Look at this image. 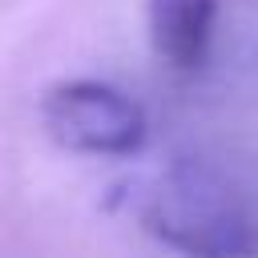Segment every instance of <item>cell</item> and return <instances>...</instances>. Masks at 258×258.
I'll list each match as a JSON object with an SVG mask.
<instances>
[{
	"label": "cell",
	"instance_id": "cell-1",
	"mask_svg": "<svg viewBox=\"0 0 258 258\" xmlns=\"http://www.w3.org/2000/svg\"><path fill=\"white\" fill-rule=\"evenodd\" d=\"M157 242L185 254H250L258 246L246 202L202 161H173L117 194Z\"/></svg>",
	"mask_w": 258,
	"mask_h": 258
},
{
	"label": "cell",
	"instance_id": "cell-2",
	"mask_svg": "<svg viewBox=\"0 0 258 258\" xmlns=\"http://www.w3.org/2000/svg\"><path fill=\"white\" fill-rule=\"evenodd\" d=\"M40 125L60 149L89 157H133L149 137L145 109L121 89L89 77L52 85L40 97Z\"/></svg>",
	"mask_w": 258,
	"mask_h": 258
},
{
	"label": "cell",
	"instance_id": "cell-3",
	"mask_svg": "<svg viewBox=\"0 0 258 258\" xmlns=\"http://www.w3.org/2000/svg\"><path fill=\"white\" fill-rule=\"evenodd\" d=\"M145 20H149L153 52L165 64H173L181 73H194L210 60L218 0H149Z\"/></svg>",
	"mask_w": 258,
	"mask_h": 258
}]
</instances>
